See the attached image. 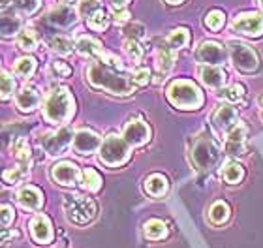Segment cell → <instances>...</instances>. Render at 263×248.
Masks as SVG:
<instances>
[{
	"instance_id": "1",
	"label": "cell",
	"mask_w": 263,
	"mask_h": 248,
	"mask_svg": "<svg viewBox=\"0 0 263 248\" xmlns=\"http://www.w3.org/2000/svg\"><path fill=\"white\" fill-rule=\"evenodd\" d=\"M87 79L94 88H102L115 96H128L134 92V78L126 75L122 68L111 66L107 62H90L87 68Z\"/></svg>"
},
{
	"instance_id": "2",
	"label": "cell",
	"mask_w": 263,
	"mask_h": 248,
	"mask_svg": "<svg viewBox=\"0 0 263 248\" xmlns=\"http://www.w3.org/2000/svg\"><path fill=\"white\" fill-rule=\"evenodd\" d=\"M76 102L66 87L53 88L44 102V119L49 124H66L73 117Z\"/></svg>"
},
{
	"instance_id": "3",
	"label": "cell",
	"mask_w": 263,
	"mask_h": 248,
	"mask_svg": "<svg viewBox=\"0 0 263 248\" xmlns=\"http://www.w3.org/2000/svg\"><path fill=\"white\" fill-rule=\"evenodd\" d=\"M190 158H192L196 169L211 171L220 160V147L211 136L199 133L196 136L190 147Z\"/></svg>"
},
{
	"instance_id": "4",
	"label": "cell",
	"mask_w": 263,
	"mask_h": 248,
	"mask_svg": "<svg viewBox=\"0 0 263 248\" xmlns=\"http://www.w3.org/2000/svg\"><path fill=\"white\" fill-rule=\"evenodd\" d=\"M64 215L76 226H87L96 218V203L83 194L64 196Z\"/></svg>"
},
{
	"instance_id": "5",
	"label": "cell",
	"mask_w": 263,
	"mask_h": 248,
	"mask_svg": "<svg viewBox=\"0 0 263 248\" xmlns=\"http://www.w3.org/2000/svg\"><path fill=\"white\" fill-rule=\"evenodd\" d=\"M167 100L179 109H197L203 104V94L192 81L177 79L167 87Z\"/></svg>"
},
{
	"instance_id": "6",
	"label": "cell",
	"mask_w": 263,
	"mask_h": 248,
	"mask_svg": "<svg viewBox=\"0 0 263 248\" xmlns=\"http://www.w3.org/2000/svg\"><path fill=\"white\" fill-rule=\"evenodd\" d=\"M100 160L109 167H119L126 164L130 158V145L124 138H119L115 133H111L102 141L100 145Z\"/></svg>"
},
{
	"instance_id": "7",
	"label": "cell",
	"mask_w": 263,
	"mask_h": 248,
	"mask_svg": "<svg viewBox=\"0 0 263 248\" xmlns=\"http://www.w3.org/2000/svg\"><path fill=\"white\" fill-rule=\"evenodd\" d=\"M228 53L231 56V62L237 70H241L245 73H252L258 70L259 66V59L258 53L248 47V45L241 44V42H230L228 44Z\"/></svg>"
},
{
	"instance_id": "8",
	"label": "cell",
	"mask_w": 263,
	"mask_h": 248,
	"mask_svg": "<svg viewBox=\"0 0 263 248\" xmlns=\"http://www.w3.org/2000/svg\"><path fill=\"white\" fill-rule=\"evenodd\" d=\"M73 136H76V133H71L70 128H61V130H57V132L45 133L44 138L40 139V145L44 147L47 155L61 156L73 145Z\"/></svg>"
},
{
	"instance_id": "9",
	"label": "cell",
	"mask_w": 263,
	"mask_h": 248,
	"mask_svg": "<svg viewBox=\"0 0 263 248\" xmlns=\"http://www.w3.org/2000/svg\"><path fill=\"white\" fill-rule=\"evenodd\" d=\"M231 28L233 32H239L242 36H248V38H258L263 34V15L259 13H241L237 15L231 23Z\"/></svg>"
},
{
	"instance_id": "10",
	"label": "cell",
	"mask_w": 263,
	"mask_h": 248,
	"mask_svg": "<svg viewBox=\"0 0 263 248\" xmlns=\"http://www.w3.org/2000/svg\"><path fill=\"white\" fill-rule=\"evenodd\" d=\"M213 126L216 132L228 133L233 128L239 126V115H237L235 107L231 104H222L220 107H216V111L213 113Z\"/></svg>"
},
{
	"instance_id": "11",
	"label": "cell",
	"mask_w": 263,
	"mask_h": 248,
	"mask_svg": "<svg viewBox=\"0 0 263 248\" xmlns=\"http://www.w3.org/2000/svg\"><path fill=\"white\" fill-rule=\"evenodd\" d=\"M122 138L126 139L130 147H141V145L148 143V139H151V128L141 119H132L124 124Z\"/></svg>"
},
{
	"instance_id": "12",
	"label": "cell",
	"mask_w": 263,
	"mask_h": 248,
	"mask_svg": "<svg viewBox=\"0 0 263 248\" xmlns=\"http://www.w3.org/2000/svg\"><path fill=\"white\" fill-rule=\"evenodd\" d=\"M196 59L201 64H209V66H220L224 64L228 59V51L216 42H203L196 49Z\"/></svg>"
},
{
	"instance_id": "13",
	"label": "cell",
	"mask_w": 263,
	"mask_h": 248,
	"mask_svg": "<svg viewBox=\"0 0 263 248\" xmlns=\"http://www.w3.org/2000/svg\"><path fill=\"white\" fill-rule=\"evenodd\" d=\"M81 171L73 162H59L51 167V177L61 186H76L81 179Z\"/></svg>"
},
{
	"instance_id": "14",
	"label": "cell",
	"mask_w": 263,
	"mask_h": 248,
	"mask_svg": "<svg viewBox=\"0 0 263 248\" xmlns=\"http://www.w3.org/2000/svg\"><path fill=\"white\" fill-rule=\"evenodd\" d=\"M102 139L92 130H79L73 136V150L77 155H92L94 150H100Z\"/></svg>"
},
{
	"instance_id": "15",
	"label": "cell",
	"mask_w": 263,
	"mask_h": 248,
	"mask_svg": "<svg viewBox=\"0 0 263 248\" xmlns=\"http://www.w3.org/2000/svg\"><path fill=\"white\" fill-rule=\"evenodd\" d=\"M226 155L230 156H242L245 150H247V128L239 126L233 128L228 138H226V145H224Z\"/></svg>"
},
{
	"instance_id": "16",
	"label": "cell",
	"mask_w": 263,
	"mask_h": 248,
	"mask_svg": "<svg viewBox=\"0 0 263 248\" xmlns=\"http://www.w3.org/2000/svg\"><path fill=\"white\" fill-rule=\"evenodd\" d=\"M30 235L36 243L47 244L53 241V227H51L49 218L45 215H38L30 222Z\"/></svg>"
},
{
	"instance_id": "17",
	"label": "cell",
	"mask_w": 263,
	"mask_h": 248,
	"mask_svg": "<svg viewBox=\"0 0 263 248\" xmlns=\"http://www.w3.org/2000/svg\"><path fill=\"white\" fill-rule=\"evenodd\" d=\"M40 102H42V96H40L38 90L32 87H25L15 94L17 109L23 111V113H32L40 105Z\"/></svg>"
},
{
	"instance_id": "18",
	"label": "cell",
	"mask_w": 263,
	"mask_h": 248,
	"mask_svg": "<svg viewBox=\"0 0 263 248\" xmlns=\"http://www.w3.org/2000/svg\"><path fill=\"white\" fill-rule=\"evenodd\" d=\"M199 79L205 87L209 88H222L226 85V72L220 66H209V64H203L199 68Z\"/></svg>"
},
{
	"instance_id": "19",
	"label": "cell",
	"mask_w": 263,
	"mask_h": 248,
	"mask_svg": "<svg viewBox=\"0 0 263 248\" xmlns=\"http://www.w3.org/2000/svg\"><path fill=\"white\" fill-rule=\"evenodd\" d=\"M17 201L23 209L28 211H38L44 203V194L36 186H25L17 192Z\"/></svg>"
},
{
	"instance_id": "20",
	"label": "cell",
	"mask_w": 263,
	"mask_h": 248,
	"mask_svg": "<svg viewBox=\"0 0 263 248\" xmlns=\"http://www.w3.org/2000/svg\"><path fill=\"white\" fill-rule=\"evenodd\" d=\"M77 15H79V13H76V10H73L71 6L61 4L49 11V21L53 23L55 27L68 28L77 21Z\"/></svg>"
},
{
	"instance_id": "21",
	"label": "cell",
	"mask_w": 263,
	"mask_h": 248,
	"mask_svg": "<svg viewBox=\"0 0 263 248\" xmlns=\"http://www.w3.org/2000/svg\"><path fill=\"white\" fill-rule=\"evenodd\" d=\"M76 49L81 56H87V59H96V56L104 55V49H102V44L98 40H94L92 36H81V38L76 42Z\"/></svg>"
},
{
	"instance_id": "22",
	"label": "cell",
	"mask_w": 263,
	"mask_h": 248,
	"mask_svg": "<svg viewBox=\"0 0 263 248\" xmlns=\"http://www.w3.org/2000/svg\"><path fill=\"white\" fill-rule=\"evenodd\" d=\"M167 179L164 175H160V173H154V175L147 177V181H145V190H147L153 198H160V196H164L167 192Z\"/></svg>"
},
{
	"instance_id": "23",
	"label": "cell",
	"mask_w": 263,
	"mask_h": 248,
	"mask_svg": "<svg viewBox=\"0 0 263 248\" xmlns=\"http://www.w3.org/2000/svg\"><path fill=\"white\" fill-rule=\"evenodd\" d=\"M11 152L13 156L17 158V162L21 164V167L28 169V165H30V147H28L27 139L25 138H17L11 145Z\"/></svg>"
},
{
	"instance_id": "24",
	"label": "cell",
	"mask_w": 263,
	"mask_h": 248,
	"mask_svg": "<svg viewBox=\"0 0 263 248\" xmlns=\"http://www.w3.org/2000/svg\"><path fill=\"white\" fill-rule=\"evenodd\" d=\"M175 49L171 47H160L158 53H156V68H158L160 73H167L175 64Z\"/></svg>"
},
{
	"instance_id": "25",
	"label": "cell",
	"mask_w": 263,
	"mask_h": 248,
	"mask_svg": "<svg viewBox=\"0 0 263 248\" xmlns=\"http://www.w3.org/2000/svg\"><path fill=\"white\" fill-rule=\"evenodd\" d=\"M222 179H224L228 184H239V182L245 179V169H242V165L237 164V162H230V164L222 169Z\"/></svg>"
},
{
	"instance_id": "26",
	"label": "cell",
	"mask_w": 263,
	"mask_h": 248,
	"mask_svg": "<svg viewBox=\"0 0 263 248\" xmlns=\"http://www.w3.org/2000/svg\"><path fill=\"white\" fill-rule=\"evenodd\" d=\"M143 232H145V237L151 239V241H158V239L165 237V233H167V227L162 220H148L145 226H143Z\"/></svg>"
},
{
	"instance_id": "27",
	"label": "cell",
	"mask_w": 263,
	"mask_h": 248,
	"mask_svg": "<svg viewBox=\"0 0 263 248\" xmlns=\"http://www.w3.org/2000/svg\"><path fill=\"white\" fill-rule=\"evenodd\" d=\"M209 218H211V222L216 224V226H222L224 222H228V218H230V207H228V203H226V201H216V203H213V207L209 211Z\"/></svg>"
},
{
	"instance_id": "28",
	"label": "cell",
	"mask_w": 263,
	"mask_h": 248,
	"mask_svg": "<svg viewBox=\"0 0 263 248\" xmlns=\"http://www.w3.org/2000/svg\"><path fill=\"white\" fill-rule=\"evenodd\" d=\"M73 42H71L70 38H66V36H53V38L49 40V49L53 51V53H57V55H70L71 51H73Z\"/></svg>"
},
{
	"instance_id": "29",
	"label": "cell",
	"mask_w": 263,
	"mask_h": 248,
	"mask_svg": "<svg viewBox=\"0 0 263 248\" xmlns=\"http://www.w3.org/2000/svg\"><path fill=\"white\" fill-rule=\"evenodd\" d=\"M38 34L34 32L32 28H25L19 32V38H17V44H19V49L23 51H34L38 47Z\"/></svg>"
},
{
	"instance_id": "30",
	"label": "cell",
	"mask_w": 263,
	"mask_h": 248,
	"mask_svg": "<svg viewBox=\"0 0 263 248\" xmlns=\"http://www.w3.org/2000/svg\"><path fill=\"white\" fill-rule=\"evenodd\" d=\"M188 42H190V34H188L186 28H175L167 36V45L171 49H182L188 45Z\"/></svg>"
},
{
	"instance_id": "31",
	"label": "cell",
	"mask_w": 263,
	"mask_h": 248,
	"mask_svg": "<svg viewBox=\"0 0 263 248\" xmlns=\"http://www.w3.org/2000/svg\"><path fill=\"white\" fill-rule=\"evenodd\" d=\"M83 188L88 192H98L102 188V177L98 175V171L92 167H87L83 171Z\"/></svg>"
},
{
	"instance_id": "32",
	"label": "cell",
	"mask_w": 263,
	"mask_h": 248,
	"mask_svg": "<svg viewBox=\"0 0 263 248\" xmlns=\"http://www.w3.org/2000/svg\"><path fill=\"white\" fill-rule=\"evenodd\" d=\"M109 21H111L109 11L102 8V10L96 11L90 19H87V25L92 28V30H98V32H102V30H105V28L109 27Z\"/></svg>"
},
{
	"instance_id": "33",
	"label": "cell",
	"mask_w": 263,
	"mask_h": 248,
	"mask_svg": "<svg viewBox=\"0 0 263 248\" xmlns=\"http://www.w3.org/2000/svg\"><path fill=\"white\" fill-rule=\"evenodd\" d=\"M15 32H21V19L15 15H8L4 11V17H2V36L10 38Z\"/></svg>"
},
{
	"instance_id": "34",
	"label": "cell",
	"mask_w": 263,
	"mask_h": 248,
	"mask_svg": "<svg viewBox=\"0 0 263 248\" xmlns=\"http://www.w3.org/2000/svg\"><path fill=\"white\" fill-rule=\"evenodd\" d=\"M34 72H36V61H34L32 56H23V59H19V61L15 62L17 75L28 79V78H32Z\"/></svg>"
},
{
	"instance_id": "35",
	"label": "cell",
	"mask_w": 263,
	"mask_h": 248,
	"mask_svg": "<svg viewBox=\"0 0 263 248\" xmlns=\"http://www.w3.org/2000/svg\"><path fill=\"white\" fill-rule=\"evenodd\" d=\"M98 10H102L100 0H81L79 6H77V13H79V17H83L85 21L90 19V17H92Z\"/></svg>"
},
{
	"instance_id": "36",
	"label": "cell",
	"mask_w": 263,
	"mask_h": 248,
	"mask_svg": "<svg viewBox=\"0 0 263 248\" xmlns=\"http://www.w3.org/2000/svg\"><path fill=\"white\" fill-rule=\"evenodd\" d=\"M224 23H226V15L220 10L209 11L207 17H205V27L211 28L213 32H218L220 28L224 27Z\"/></svg>"
},
{
	"instance_id": "37",
	"label": "cell",
	"mask_w": 263,
	"mask_h": 248,
	"mask_svg": "<svg viewBox=\"0 0 263 248\" xmlns=\"http://www.w3.org/2000/svg\"><path fill=\"white\" fill-rule=\"evenodd\" d=\"M122 49H124V53H126L128 59H130L132 62H139V61H141L143 49H141V45H139V42H137V40H130V38H128L126 42H124V45H122Z\"/></svg>"
},
{
	"instance_id": "38",
	"label": "cell",
	"mask_w": 263,
	"mask_h": 248,
	"mask_svg": "<svg viewBox=\"0 0 263 248\" xmlns=\"http://www.w3.org/2000/svg\"><path fill=\"white\" fill-rule=\"evenodd\" d=\"M220 96H222L226 102H230V104H237V102H241V100L245 98V87H242V85H233V87L222 90Z\"/></svg>"
},
{
	"instance_id": "39",
	"label": "cell",
	"mask_w": 263,
	"mask_h": 248,
	"mask_svg": "<svg viewBox=\"0 0 263 248\" xmlns=\"http://www.w3.org/2000/svg\"><path fill=\"white\" fill-rule=\"evenodd\" d=\"M13 8H15L21 15L28 17L40 8V0H13Z\"/></svg>"
},
{
	"instance_id": "40",
	"label": "cell",
	"mask_w": 263,
	"mask_h": 248,
	"mask_svg": "<svg viewBox=\"0 0 263 248\" xmlns=\"http://www.w3.org/2000/svg\"><path fill=\"white\" fill-rule=\"evenodd\" d=\"M25 175H27V169H25V167H21V165H19V167H11V169L4 171V181L8 182V184H17Z\"/></svg>"
},
{
	"instance_id": "41",
	"label": "cell",
	"mask_w": 263,
	"mask_h": 248,
	"mask_svg": "<svg viewBox=\"0 0 263 248\" xmlns=\"http://www.w3.org/2000/svg\"><path fill=\"white\" fill-rule=\"evenodd\" d=\"M124 32H126V36L130 40H137V42H139V40L145 36V32H147V30H145V27H143L141 23H134V21H132L130 25L124 28Z\"/></svg>"
},
{
	"instance_id": "42",
	"label": "cell",
	"mask_w": 263,
	"mask_h": 248,
	"mask_svg": "<svg viewBox=\"0 0 263 248\" xmlns=\"http://www.w3.org/2000/svg\"><path fill=\"white\" fill-rule=\"evenodd\" d=\"M15 90V81L8 72H2V100H8Z\"/></svg>"
},
{
	"instance_id": "43",
	"label": "cell",
	"mask_w": 263,
	"mask_h": 248,
	"mask_svg": "<svg viewBox=\"0 0 263 248\" xmlns=\"http://www.w3.org/2000/svg\"><path fill=\"white\" fill-rule=\"evenodd\" d=\"M132 78H134V83H136V85L145 87V85L151 81V70H148V68H137L136 72L132 73Z\"/></svg>"
},
{
	"instance_id": "44",
	"label": "cell",
	"mask_w": 263,
	"mask_h": 248,
	"mask_svg": "<svg viewBox=\"0 0 263 248\" xmlns=\"http://www.w3.org/2000/svg\"><path fill=\"white\" fill-rule=\"evenodd\" d=\"M51 68H53V72L57 73V78H70L71 75V68L62 61H55L51 64Z\"/></svg>"
},
{
	"instance_id": "45",
	"label": "cell",
	"mask_w": 263,
	"mask_h": 248,
	"mask_svg": "<svg viewBox=\"0 0 263 248\" xmlns=\"http://www.w3.org/2000/svg\"><path fill=\"white\" fill-rule=\"evenodd\" d=\"M13 218H15V211H13V207H10V205H2V227H8L13 222Z\"/></svg>"
},
{
	"instance_id": "46",
	"label": "cell",
	"mask_w": 263,
	"mask_h": 248,
	"mask_svg": "<svg viewBox=\"0 0 263 248\" xmlns=\"http://www.w3.org/2000/svg\"><path fill=\"white\" fill-rule=\"evenodd\" d=\"M128 19H130V13L128 11H119V13H115V21L121 25V23H126Z\"/></svg>"
},
{
	"instance_id": "47",
	"label": "cell",
	"mask_w": 263,
	"mask_h": 248,
	"mask_svg": "<svg viewBox=\"0 0 263 248\" xmlns=\"http://www.w3.org/2000/svg\"><path fill=\"white\" fill-rule=\"evenodd\" d=\"M128 2H130V0H111V4L115 6L117 10H121V8H124V6H126Z\"/></svg>"
},
{
	"instance_id": "48",
	"label": "cell",
	"mask_w": 263,
	"mask_h": 248,
	"mask_svg": "<svg viewBox=\"0 0 263 248\" xmlns=\"http://www.w3.org/2000/svg\"><path fill=\"white\" fill-rule=\"evenodd\" d=\"M11 4V0H2V10H8V6H10Z\"/></svg>"
},
{
	"instance_id": "49",
	"label": "cell",
	"mask_w": 263,
	"mask_h": 248,
	"mask_svg": "<svg viewBox=\"0 0 263 248\" xmlns=\"http://www.w3.org/2000/svg\"><path fill=\"white\" fill-rule=\"evenodd\" d=\"M165 2H167V4H173V6H177V4H182V2H184V0H165Z\"/></svg>"
},
{
	"instance_id": "50",
	"label": "cell",
	"mask_w": 263,
	"mask_h": 248,
	"mask_svg": "<svg viewBox=\"0 0 263 248\" xmlns=\"http://www.w3.org/2000/svg\"><path fill=\"white\" fill-rule=\"evenodd\" d=\"M259 113H261V119H263V96H259Z\"/></svg>"
},
{
	"instance_id": "51",
	"label": "cell",
	"mask_w": 263,
	"mask_h": 248,
	"mask_svg": "<svg viewBox=\"0 0 263 248\" xmlns=\"http://www.w3.org/2000/svg\"><path fill=\"white\" fill-rule=\"evenodd\" d=\"M62 4H66V6H71V4H76V0H61Z\"/></svg>"
},
{
	"instance_id": "52",
	"label": "cell",
	"mask_w": 263,
	"mask_h": 248,
	"mask_svg": "<svg viewBox=\"0 0 263 248\" xmlns=\"http://www.w3.org/2000/svg\"><path fill=\"white\" fill-rule=\"evenodd\" d=\"M258 4H259V8H261V11H263V0H258Z\"/></svg>"
}]
</instances>
